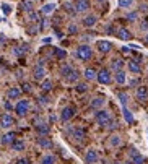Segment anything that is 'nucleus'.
I'll list each match as a JSON object with an SVG mask.
<instances>
[{
	"instance_id": "nucleus-1",
	"label": "nucleus",
	"mask_w": 148,
	"mask_h": 164,
	"mask_svg": "<svg viewBox=\"0 0 148 164\" xmlns=\"http://www.w3.org/2000/svg\"><path fill=\"white\" fill-rule=\"evenodd\" d=\"M75 55H76V59L86 62V60H90L91 57H93V49H91L90 46H86V44H81V46L76 47Z\"/></svg>"
},
{
	"instance_id": "nucleus-2",
	"label": "nucleus",
	"mask_w": 148,
	"mask_h": 164,
	"mask_svg": "<svg viewBox=\"0 0 148 164\" xmlns=\"http://www.w3.org/2000/svg\"><path fill=\"white\" fill-rule=\"evenodd\" d=\"M95 117H96V122L99 124L101 127H108V124L112 120V119H111V114H109L108 111H103V109L98 111Z\"/></svg>"
},
{
	"instance_id": "nucleus-3",
	"label": "nucleus",
	"mask_w": 148,
	"mask_h": 164,
	"mask_svg": "<svg viewBox=\"0 0 148 164\" xmlns=\"http://www.w3.org/2000/svg\"><path fill=\"white\" fill-rule=\"evenodd\" d=\"M28 109H30V101L28 99H21L15 106V112L18 114V117H25L28 114Z\"/></svg>"
},
{
	"instance_id": "nucleus-4",
	"label": "nucleus",
	"mask_w": 148,
	"mask_h": 164,
	"mask_svg": "<svg viewBox=\"0 0 148 164\" xmlns=\"http://www.w3.org/2000/svg\"><path fill=\"white\" fill-rule=\"evenodd\" d=\"M96 80H98V83H101V84H109V83L112 81L111 72H109L108 68L99 70V72H98V75H96Z\"/></svg>"
},
{
	"instance_id": "nucleus-5",
	"label": "nucleus",
	"mask_w": 148,
	"mask_h": 164,
	"mask_svg": "<svg viewBox=\"0 0 148 164\" xmlns=\"http://www.w3.org/2000/svg\"><path fill=\"white\" fill-rule=\"evenodd\" d=\"M73 116H75V107L73 106H67V107H63L62 112H60V120L62 122H68Z\"/></svg>"
},
{
	"instance_id": "nucleus-6",
	"label": "nucleus",
	"mask_w": 148,
	"mask_h": 164,
	"mask_svg": "<svg viewBox=\"0 0 148 164\" xmlns=\"http://www.w3.org/2000/svg\"><path fill=\"white\" fill-rule=\"evenodd\" d=\"M73 7H75V11H76V13L88 11V10H90V0H75Z\"/></svg>"
},
{
	"instance_id": "nucleus-7",
	"label": "nucleus",
	"mask_w": 148,
	"mask_h": 164,
	"mask_svg": "<svg viewBox=\"0 0 148 164\" xmlns=\"http://www.w3.org/2000/svg\"><path fill=\"white\" fill-rule=\"evenodd\" d=\"M130 161L133 164H145V156L143 154H140L135 148H130Z\"/></svg>"
},
{
	"instance_id": "nucleus-8",
	"label": "nucleus",
	"mask_w": 148,
	"mask_h": 164,
	"mask_svg": "<svg viewBox=\"0 0 148 164\" xmlns=\"http://www.w3.org/2000/svg\"><path fill=\"white\" fill-rule=\"evenodd\" d=\"M98 159H99V156H98L96 149H88V151L85 153V162L86 164H96Z\"/></svg>"
},
{
	"instance_id": "nucleus-9",
	"label": "nucleus",
	"mask_w": 148,
	"mask_h": 164,
	"mask_svg": "<svg viewBox=\"0 0 148 164\" xmlns=\"http://www.w3.org/2000/svg\"><path fill=\"white\" fill-rule=\"evenodd\" d=\"M13 124H15V120H13V117L10 114H2V116H0V127L2 128H8Z\"/></svg>"
},
{
	"instance_id": "nucleus-10",
	"label": "nucleus",
	"mask_w": 148,
	"mask_h": 164,
	"mask_svg": "<svg viewBox=\"0 0 148 164\" xmlns=\"http://www.w3.org/2000/svg\"><path fill=\"white\" fill-rule=\"evenodd\" d=\"M96 49H98L101 54H108L111 49H112V44H111L109 41H98V42H96Z\"/></svg>"
},
{
	"instance_id": "nucleus-11",
	"label": "nucleus",
	"mask_w": 148,
	"mask_h": 164,
	"mask_svg": "<svg viewBox=\"0 0 148 164\" xmlns=\"http://www.w3.org/2000/svg\"><path fill=\"white\" fill-rule=\"evenodd\" d=\"M33 78L36 81H42L46 78V70H44V67L42 65H38L36 68H34V72H33Z\"/></svg>"
},
{
	"instance_id": "nucleus-12",
	"label": "nucleus",
	"mask_w": 148,
	"mask_h": 164,
	"mask_svg": "<svg viewBox=\"0 0 148 164\" xmlns=\"http://www.w3.org/2000/svg\"><path fill=\"white\" fill-rule=\"evenodd\" d=\"M38 146L42 148V149H51L54 146V143H52V140H49L47 137H39L38 138Z\"/></svg>"
},
{
	"instance_id": "nucleus-13",
	"label": "nucleus",
	"mask_w": 148,
	"mask_h": 164,
	"mask_svg": "<svg viewBox=\"0 0 148 164\" xmlns=\"http://www.w3.org/2000/svg\"><path fill=\"white\" fill-rule=\"evenodd\" d=\"M16 140V133L15 132H7L2 138H0V141H2V145H12L13 141Z\"/></svg>"
},
{
	"instance_id": "nucleus-14",
	"label": "nucleus",
	"mask_w": 148,
	"mask_h": 164,
	"mask_svg": "<svg viewBox=\"0 0 148 164\" xmlns=\"http://www.w3.org/2000/svg\"><path fill=\"white\" fill-rule=\"evenodd\" d=\"M116 36H117L119 39H122V41H129V39L132 38V33L127 30V28H119L117 33H116Z\"/></svg>"
},
{
	"instance_id": "nucleus-15",
	"label": "nucleus",
	"mask_w": 148,
	"mask_h": 164,
	"mask_svg": "<svg viewBox=\"0 0 148 164\" xmlns=\"http://www.w3.org/2000/svg\"><path fill=\"white\" fill-rule=\"evenodd\" d=\"M96 21H98V16L96 15H86V16L83 18L81 23H83L85 28H93L96 25Z\"/></svg>"
},
{
	"instance_id": "nucleus-16",
	"label": "nucleus",
	"mask_w": 148,
	"mask_h": 164,
	"mask_svg": "<svg viewBox=\"0 0 148 164\" xmlns=\"http://www.w3.org/2000/svg\"><path fill=\"white\" fill-rule=\"evenodd\" d=\"M135 96H137V99H138L140 102L146 101V99H148V89H146L145 86H138V88H137V93H135Z\"/></svg>"
},
{
	"instance_id": "nucleus-17",
	"label": "nucleus",
	"mask_w": 148,
	"mask_h": 164,
	"mask_svg": "<svg viewBox=\"0 0 148 164\" xmlns=\"http://www.w3.org/2000/svg\"><path fill=\"white\" fill-rule=\"evenodd\" d=\"M20 96H21V89L18 86H13V88H10L8 91H7V98L8 99H18Z\"/></svg>"
},
{
	"instance_id": "nucleus-18",
	"label": "nucleus",
	"mask_w": 148,
	"mask_h": 164,
	"mask_svg": "<svg viewBox=\"0 0 148 164\" xmlns=\"http://www.w3.org/2000/svg\"><path fill=\"white\" fill-rule=\"evenodd\" d=\"M36 132L41 135V137H46V135H49V132H51V128H49L47 124H38L36 125Z\"/></svg>"
},
{
	"instance_id": "nucleus-19",
	"label": "nucleus",
	"mask_w": 148,
	"mask_h": 164,
	"mask_svg": "<svg viewBox=\"0 0 148 164\" xmlns=\"http://www.w3.org/2000/svg\"><path fill=\"white\" fill-rule=\"evenodd\" d=\"M72 135H73V138L76 140V141H81L83 138H85V130L81 127H75L73 130H72Z\"/></svg>"
},
{
	"instance_id": "nucleus-20",
	"label": "nucleus",
	"mask_w": 148,
	"mask_h": 164,
	"mask_svg": "<svg viewBox=\"0 0 148 164\" xmlns=\"http://www.w3.org/2000/svg\"><path fill=\"white\" fill-rule=\"evenodd\" d=\"M127 67H129V72L130 73H140V72H142V68H140L137 60H130L129 63H127Z\"/></svg>"
},
{
	"instance_id": "nucleus-21",
	"label": "nucleus",
	"mask_w": 148,
	"mask_h": 164,
	"mask_svg": "<svg viewBox=\"0 0 148 164\" xmlns=\"http://www.w3.org/2000/svg\"><path fill=\"white\" fill-rule=\"evenodd\" d=\"M114 80H116L117 84H124V83L127 81V76H125V72H124V70H119V72H116Z\"/></svg>"
},
{
	"instance_id": "nucleus-22",
	"label": "nucleus",
	"mask_w": 148,
	"mask_h": 164,
	"mask_svg": "<svg viewBox=\"0 0 148 164\" xmlns=\"http://www.w3.org/2000/svg\"><path fill=\"white\" fill-rule=\"evenodd\" d=\"M54 10H55V3H46V5H42L41 13H42L44 16H47V15H51Z\"/></svg>"
},
{
	"instance_id": "nucleus-23",
	"label": "nucleus",
	"mask_w": 148,
	"mask_h": 164,
	"mask_svg": "<svg viewBox=\"0 0 148 164\" xmlns=\"http://www.w3.org/2000/svg\"><path fill=\"white\" fill-rule=\"evenodd\" d=\"M96 75H98V72H96L95 68H86V70L83 72V76L86 78L88 81H90V80H96Z\"/></svg>"
},
{
	"instance_id": "nucleus-24",
	"label": "nucleus",
	"mask_w": 148,
	"mask_h": 164,
	"mask_svg": "<svg viewBox=\"0 0 148 164\" xmlns=\"http://www.w3.org/2000/svg\"><path fill=\"white\" fill-rule=\"evenodd\" d=\"M12 148L15 149V151H23V149L26 148V145H25L23 140H15V141L12 143Z\"/></svg>"
},
{
	"instance_id": "nucleus-25",
	"label": "nucleus",
	"mask_w": 148,
	"mask_h": 164,
	"mask_svg": "<svg viewBox=\"0 0 148 164\" xmlns=\"http://www.w3.org/2000/svg\"><path fill=\"white\" fill-rule=\"evenodd\" d=\"M122 67H124L122 59H114V60H112V63H111V68L114 70V72H119V70H122Z\"/></svg>"
},
{
	"instance_id": "nucleus-26",
	"label": "nucleus",
	"mask_w": 148,
	"mask_h": 164,
	"mask_svg": "<svg viewBox=\"0 0 148 164\" xmlns=\"http://www.w3.org/2000/svg\"><path fill=\"white\" fill-rule=\"evenodd\" d=\"M73 70H75V68H73L72 65H68V63H67V65H63V67L60 68V75H62V78H67L70 73L73 72Z\"/></svg>"
},
{
	"instance_id": "nucleus-27",
	"label": "nucleus",
	"mask_w": 148,
	"mask_h": 164,
	"mask_svg": "<svg viewBox=\"0 0 148 164\" xmlns=\"http://www.w3.org/2000/svg\"><path fill=\"white\" fill-rule=\"evenodd\" d=\"M122 114H124V119H125V122L127 124H132L133 122V116H132V112L125 107V106H122Z\"/></svg>"
},
{
	"instance_id": "nucleus-28",
	"label": "nucleus",
	"mask_w": 148,
	"mask_h": 164,
	"mask_svg": "<svg viewBox=\"0 0 148 164\" xmlns=\"http://www.w3.org/2000/svg\"><path fill=\"white\" fill-rule=\"evenodd\" d=\"M103 106H104V98H95L93 102H91V107L98 109V111H99V107H103Z\"/></svg>"
},
{
	"instance_id": "nucleus-29",
	"label": "nucleus",
	"mask_w": 148,
	"mask_h": 164,
	"mask_svg": "<svg viewBox=\"0 0 148 164\" xmlns=\"http://www.w3.org/2000/svg\"><path fill=\"white\" fill-rule=\"evenodd\" d=\"M41 164H55V156L54 154H44L41 159Z\"/></svg>"
},
{
	"instance_id": "nucleus-30",
	"label": "nucleus",
	"mask_w": 148,
	"mask_h": 164,
	"mask_svg": "<svg viewBox=\"0 0 148 164\" xmlns=\"http://www.w3.org/2000/svg\"><path fill=\"white\" fill-rule=\"evenodd\" d=\"M41 89H42V91H46V93H47V91H51V89H52V81H51V80H47V78H44V80L41 81Z\"/></svg>"
},
{
	"instance_id": "nucleus-31",
	"label": "nucleus",
	"mask_w": 148,
	"mask_h": 164,
	"mask_svg": "<svg viewBox=\"0 0 148 164\" xmlns=\"http://www.w3.org/2000/svg\"><path fill=\"white\" fill-rule=\"evenodd\" d=\"M78 76H80V73L76 72V70H73L72 73H70L67 78H65V81H68V83H75L76 80H78Z\"/></svg>"
},
{
	"instance_id": "nucleus-32",
	"label": "nucleus",
	"mask_w": 148,
	"mask_h": 164,
	"mask_svg": "<svg viewBox=\"0 0 148 164\" xmlns=\"http://www.w3.org/2000/svg\"><path fill=\"white\" fill-rule=\"evenodd\" d=\"M109 145L111 146H119V145H121V137H119V135H112V137L109 138Z\"/></svg>"
},
{
	"instance_id": "nucleus-33",
	"label": "nucleus",
	"mask_w": 148,
	"mask_h": 164,
	"mask_svg": "<svg viewBox=\"0 0 148 164\" xmlns=\"http://www.w3.org/2000/svg\"><path fill=\"white\" fill-rule=\"evenodd\" d=\"M117 99L122 106H125L127 101H129V94H127V93H117Z\"/></svg>"
},
{
	"instance_id": "nucleus-34",
	"label": "nucleus",
	"mask_w": 148,
	"mask_h": 164,
	"mask_svg": "<svg viewBox=\"0 0 148 164\" xmlns=\"http://www.w3.org/2000/svg\"><path fill=\"white\" fill-rule=\"evenodd\" d=\"M119 7L121 8H130V7L133 5V0H119Z\"/></svg>"
},
{
	"instance_id": "nucleus-35",
	"label": "nucleus",
	"mask_w": 148,
	"mask_h": 164,
	"mask_svg": "<svg viewBox=\"0 0 148 164\" xmlns=\"http://www.w3.org/2000/svg\"><path fill=\"white\" fill-rule=\"evenodd\" d=\"M75 89H76V93H86L88 91V84L86 83H76Z\"/></svg>"
},
{
	"instance_id": "nucleus-36",
	"label": "nucleus",
	"mask_w": 148,
	"mask_h": 164,
	"mask_svg": "<svg viewBox=\"0 0 148 164\" xmlns=\"http://www.w3.org/2000/svg\"><path fill=\"white\" fill-rule=\"evenodd\" d=\"M54 55L57 57V59H65V57H67V52L63 51V49H55V51H54Z\"/></svg>"
},
{
	"instance_id": "nucleus-37",
	"label": "nucleus",
	"mask_w": 148,
	"mask_h": 164,
	"mask_svg": "<svg viewBox=\"0 0 148 164\" xmlns=\"http://www.w3.org/2000/svg\"><path fill=\"white\" fill-rule=\"evenodd\" d=\"M63 8H65L68 13H72V15H73V13H76V11H75L73 3H70V2H65V3H63Z\"/></svg>"
},
{
	"instance_id": "nucleus-38",
	"label": "nucleus",
	"mask_w": 148,
	"mask_h": 164,
	"mask_svg": "<svg viewBox=\"0 0 148 164\" xmlns=\"http://www.w3.org/2000/svg\"><path fill=\"white\" fill-rule=\"evenodd\" d=\"M0 8H2L3 15H10V13H12V7H10L8 3H2V7H0Z\"/></svg>"
},
{
	"instance_id": "nucleus-39",
	"label": "nucleus",
	"mask_w": 148,
	"mask_h": 164,
	"mask_svg": "<svg viewBox=\"0 0 148 164\" xmlns=\"http://www.w3.org/2000/svg\"><path fill=\"white\" fill-rule=\"evenodd\" d=\"M23 8L26 11H33V2L31 0H26V2H23Z\"/></svg>"
},
{
	"instance_id": "nucleus-40",
	"label": "nucleus",
	"mask_w": 148,
	"mask_h": 164,
	"mask_svg": "<svg viewBox=\"0 0 148 164\" xmlns=\"http://www.w3.org/2000/svg\"><path fill=\"white\" fill-rule=\"evenodd\" d=\"M26 51H28V47H26V46H23V47H16L13 52H15V55H21V54H25Z\"/></svg>"
},
{
	"instance_id": "nucleus-41",
	"label": "nucleus",
	"mask_w": 148,
	"mask_h": 164,
	"mask_svg": "<svg viewBox=\"0 0 148 164\" xmlns=\"http://www.w3.org/2000/svg\"><path fill=\"white\" fill-rule=\"evenodd\" d=\"M137 18H138V13H137V11H130V13H127V20L135 21Z\"/></svg>"
},
{
	"instance_id": "nucleus-42",
	"label": "nucleus",
	"mask_w": 148,
	"mask_h": 164,
	"mask_svg": "<svg viewBox=\"0 0 148 164\" xmlns=\"http://www.w3.org/2000/svg\"><path fill=\"white\" fill-rule=\"evenodd\" d=\"M39 104H42V106H46V104H49V98L47 96H39Z\"/></svg>"
},
{
	"instance_id": "nucleus-43",
	"label": "nucleus",
	"mask_w": 148,
	"mask_h": 164,
	"mask_svg": "<svg viewBox=\"0 0 148 164\" xmlns=\"http://www.w3.org/2000/svg\"><path fill=\"white\" fill-rule=\"evenodd\" d=\"M76 31H78V28H76L75 25H70V26H68V33H70V34H75Z\"/></svg>"
},
{
	"instance_id": "nucleus-44",
	"label": "nucleus",
	"mask_w": 148,
	"mask_h": 164,
	"mask_svg": "<svg viewBox=\"0 0 148 164\" xmlns=\"http://www.w3.org/2000/svg\"><path fill=\"white\" fill-rule=\"evenodd\" d=\"M16 164H30V159H26V158H20L16 161Z\"/></svg>"
},
{
	"instance_id": "nucleus-45",
	"label": "nucleus",
	"mask_w": 148,
	"mask_h": 164,
	"mask_svg": "<svg viewBox=\"0 0 148 164\" xmlns=\"http://www.w3.org/2000/svg\"><path fill=\"white\" fill-rule=\"evenodd\" d=\"M46 28H47V20L44 18V20L41 21V26H39V30H46Z\"/></svg>"
},
{
	"instance_id": "nucleus-46",
	"label": "nucleus",
	"mask_w": 148,
	"mask_h": 164,
	"mask_svg": "<svg viewBox=\"0 0 148 164\" xmlns=\"http://www.w3.org/2000/svg\"><path fill=\"white\" fill-rule=\"evenodd\" d=\"M23 91H25V93H31V86H30L28 83H25V84H23Z\"/></svg>"
},
{
	"instance_id": "nucleus-47",
	"label": "nucleus",
	"mask_w": 148,
	"mask_h": 164,
	"mask_svg": "<svg viewBox=\"0 0 148 164\" xmlns=\"http://www.w3.org/2000/svg\"><path fill=\"white\" fill-rule=\"evenodd\" d=\"M30 13H31L30 20H31V21H38V15H36V13H33V11H30Z\"/></svg>"
},
{
	"instance_id": "nucleus-48",
	"label": "nucleus",
	"mask_w": 148,
	"mask_h": 164,
	"mask_svg": "<svg viewBox=\"0 0 148 164\" xmlns=\"http://www.w3.org/2000/svg\"><path fill=\"white\" fill-rule=\"evenodd\" d=\"M140 28H142V30H148V23H142V25H140Z\"/></svg>"
},
{
	"instance_id": "nucleus-49",
	"label": "nucleus",
	"mask_w": 148,
	"mask_h": 164,
	"mask_svg": "<svg viewBox=\"0 0 148 164\" xmlns=\"http://www.w3.org/2000/svg\"><path fill=\"white\" fill-rule=\"evenodd\" d=\"M137 83H138V80H130V86H137Z\"/></svg>"
},
{
	"instance_id": "nucleus-50",
	"label": "nucleus",
	"mask_w": 148,
	"mask_h": 164,
	"mask_svg": "<svg viewBox=\"0 0 148 164\" xmlns=\"http://www.w3.org/2000/svg\"><path fill=\"white\" fill-rule=\"evenodd\" d=\"M42 42H44V44H49V42H51V38H46V39H42Z\"/></svg>"
},
{
	"instance_id": "nucleus-51",
	"label": "nucleus",
	"mask_w": 148,
	"mask_h": 164,
	"mask_svg": "<svg viewBox=\"0 0 148 164\" xmlns=\"http://www.w3.org/2000/svg\"><path fill=\"white\" fill-rule=\"evenodd\" d=\"M145 42H146V44H148V33L145 34Z\"/></svg>"
},
{
	"instance_id": "nucleus-52",
	"label": "nucleus",
	"mask_w": 148,
	"mask_h": 164,
	"mask_svg": "<svg viewBox=\"0 0 148 164\" xmlns=\"http://www.w3.org/2000/svg\"><path fill=\"white\" fill-rule=\"evenodd\" d=\"M112 164H121V162H117V161H116V162H112Z\"/></svg>"
},
{
	"instance_id": "nucleus-53",
	"label": "nucleus",
	"mask_w": 148,
	"mask_h": 164,
	"mask_svg": "<svg viewBox=\"0 0 148 164\" xmlns=\"http://www.w3.org/2000/svg\"><path fill=\"white\" fill-rule=\"evenodd\" d=\"M98 2H104V0H98Z\"/></svg>"
}]
</instances>
